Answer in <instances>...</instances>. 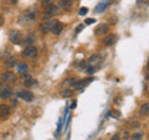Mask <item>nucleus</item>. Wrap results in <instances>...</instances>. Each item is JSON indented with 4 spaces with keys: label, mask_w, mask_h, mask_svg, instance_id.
<instances>
[{
    "label": "nucleus",
    "mask_w": 149,
    "mask_h": 140,
    "mask_svg": "<svg viewBox=\"0 0 149 140\" xmlns=\"http://www.w3.org/2000/svg\"><path fill=\"white\" fill-rule=\"evenodd\" d=\"M9 39L14 44H19L22 40V32L19 30H11L9 32Z\"/></svg>",
    "instance_id": "1"
},
{
    "label": "nucleus",
    "mask_w": 149,
    "mask_h": 140,
    "mask_svg": "<svg viewBox=\"0 0 149 140\" xmlns=\"http://www.w3.org/2000/svg\"><path fill=\"white\" fill-rule=\"evenodd\" d=\"M24 57H29V58H35L37 56V49L35 47V46H27V47L22 51L21 53Z\"/></svg>",
    "instance_id": "2"
},
{
    "label": "nucleus",
    "mask_w": 149,
    "mask_h": 140,
    "mask_svg": "<svg viewBox=\"0 0 149 140\" xmlns=\"http://www.w3.org/2000/svg\"><path fill=\"white\" fill-rule=\"evenodd\" d=\"M93 81V78H87V79H81V81H76L72 85L73 89H83L86 86H88Z\"/></svg>",
    "instance_id": "3"
},
{
    "label": "nucleus",
    "mask_w": 149,
    "mask_h": 140,
    "mask_svg": "<svg viewBox=\"0 0 149 140\" xmlns=\"http://www.w3.org/2000/svg\"><path fill=\"white\" fill-rule=\"evenodd\" d=\"M56 12H57V6H56L55 4H50V5H47V8L45 9L44 19H50V17H52Z\"/></svg>",
    "instance_id": "4"
},
{
    "label": "nucleus",
    "mask_w": 149,
    "mask_h": 140,
    "mask_svg": "<svg viewBox=\"0 0 149 140\" xmlns=\"http://www.w3.org/2000/svg\"><path fill=\"white\" fill-rule=\"evenodd\" d=\"M16 97L21 98V99H24L25 102H31L32 99H34V94L30 92V91H20L16 93Z\"/></svg>",
    "instance_id": "5"
},
{
    "label": "nucleus",
    "mask_w": 149,
    "mask_h": 140,
    "mask_svg": "<svg viewBox=\"0 0 149 140\" xmlns=\"http://www.w3.org/2000/svg\"><path fill=\"white\" fill-rule=\"evenodd\" d=\"M108 31H109V27L108 25H106V24H101L96 27V30H95V34L97 36H103L106 34H108Z\"/></svg>",
    "instance_id": "6"
},
{
    "label": "nucleus",
    "mask_w": 149,
    "mask_h": 140,
    "mask_svg": "<svg viewBox=\"0 0 149 140\" xmlns=\"http://www.w3.org/2000/svg\"><path fill=\"white\" fill-rule=\"evenodd\" d=\"M55 22H56L55 20H46V21H44L42 24L40 25L41 32H49V31H51V27L54 26Z\"/></svg>",
    "instance_id": "7"
},
{
    "label": "nucleus",
    "mask_w": 149,
    "mask_h": 140,
    "mask_svg": "<svg viewBox=\"0 0 149 140\" xmlns=\"http://www.w3.org/2000/svg\"><path fill=\"white\" fill-rule=\"evenodd\" d=\"M117 41V35H114V34H109V35H107L104 37V40H103V45L107 46V47H109V46L112 45H114V42Z\"/></svg>",
    "instance_id": "8"
},
{
    "label": "nucleus",
    "mask_w": 149,
    "mask_h": 140,
    "mask_svg": "<svg viewBox=\"0 0 149 140\" xmlns=\"http://www.w3.org/2000/svg\"><path fill=\"white\" fill-rule=\"evenodd\" d=\"M0 78H1L3 82H15L16 81V77L13 72H4V73H1Z\"/></svg>",
    "instance_id": "9"
},
{
    "label": "nucleus",
    "mask_w": 149,
    "mask_h": 140,
    "mask_svg": "<svg viewBox=\"0 0 149 140\" xmlns=\"http://www.w3.org/2000/svg\"><path fill=\"white\" fill-rule=\"evenodd\" d=\"M10 107L6 105V104H0V118L5 119L10 115Z\"/></svg>",
    "instance_id": "10"
},
{
    "label": "nucleus",
    "mask_w": 149,
    "mask_h": 140,
    "mask_svg": "<svg viewBox=\"0 0 149 140\" xmlns=\"http://www.w3.org/2000/svg\"><path fill=\"white\" fill-rule=\"evenodd\" d=\"M58 6L63 10H71L73 6V0H60Z\"/></svg>",
    "instance_id": "11"
},
{
    "label": "nucleus",
    "mask_w": 149,
    "mask_h": 140,
    "mask_svg": "<svg viewBox=\"0 0 149 140\" xmlns=\"http://www.w3.org/2000/svg\"><path fill=\"white\" fill-rule=\"evenodd\" d=\"M62 30H63V24L62 22H58V21H56L54 26L51 27V32H52L54 35H60L62 32Z\"/></svg>",
    "instance_id": "12"
},
{
    "label": "nucleus",
    "mask_w": 149,
    "mask_h": 140,
    "mask_svg": "<svg viewBox=\"0 0 149 140\" xmlns=\"http://www.w3.org/2000/svg\"><path fill=\"white\" fill-rule=\"evenodd\" d=\"M109 5V0H102L100 4H97L96 8H95V11L96 12H102L103 10H106Z\"/></svg>",
    "instance_id": "13"
},
{
    "label": "nucleus",
    "mask_w": 149,
    "mask_h": 140,
    "mask_svg": "<svg viewBox=\"0 0 149 140\" xmlns=\"http://www.w3.org/2000/svg\"><path fill=\"white\" fill-rule=\"evenodd\" d=\"M11 96H13V91L10 89V88L4 87V89L0 92V98H1V99H9Z\"/></svg>",
    "instance_id": "14"
},
{
    "label": "nucleus",
    "mask_w": 149,
    "mask_h": 140,
    "mask_svg": "<svg viewBox=\"0 0 149 140\" xmlns=\"http://www.w3.org/2000/svg\"><path fill=\"white\" fill-rule=\"evenodd\" d=\"M27 69H29V66H27L25 62H22V63H19V64H17V72H19V73L25 74V73L27 72Z\"/></svg>",
    "instance_id": "15"
},
{
    "label": "nucleus",
    "mask_w": 149,
    "mask_h": 140,
    "mask_svg": "<svg viewBox=\"0 0 149 140\" xmlns=\"http://www.w3.org/2000/svg\"><path fill=\"white\" fill-rule=\"evenodd\" d=\"M34 83H35V79L31 76H29V74H27V76H24V85L26 87H31Z\"/></svg>",
    "instance_id": "16"
},
{
    "label": "nucleus",
    "mask_w": 149,
    "mask_h": 140,
    "mask_svg": "<svg viewBox=\"0 0 149 140\" xmlns=\"http://www.w3.org/2000/svg\"><path fill=\"white\" fill-rule=\"evenodd\" d=\"M16 63V58L13 57V56H9V57L5 60V66L6 67H14Z\"/></svg>",
    "instance_id": "17"
},
{
    "label": "nucleus",
    "mask_w": 149,
    "mask_h": 140,
    "mask_svg": "<svg viewBox=\"0 0 149 140\" xmlns=\"http://www.w3.org/2000/svg\"><path fill=\"white\" fill-rule=\"evenodd\" d=\"M98 62H101V56L97 55V53L96 55H92L91 58H90V63L93 66V64H96V63H98Z\"/></svg>",
    "instance_id": "18"
},
{
    "label": "nucleus",
    "mask_w": 149,
    "mask_h": 140,
    "mask_svg": "<svg viewBox=\"0 0 149 140\" xmlns=\"http://www.w3.org/2000/svg\"><path fill=\"white\" fill-rule=\"evenodd\" d=\"M141 114L144 115V116L149 114V104H148V103H144V104L141 107Z\"/></svg>",
    "instance_id": "19"
},
{
    "label": "nucleus",
    "mask_w": 149,
    "mask_h": 140,
    "mask_svg": "<svg viewBox=\"0 0 149 140\" xmlns=\"http://www.w3.org/2000/svg\"><path fill=\"white\" fill-rule=\"evenodd\" d=\"M35 40H36V36H35L34 34H30L29 36H26V39H25V42H26L27 45L30 46V45H31L32 42H34Z\"/></svg>",
    "instance_id": "20"
},
{
    "label": "nucleus",
    "mask_w": 149,
    "mask_h": 140,
    "mask_svg": "<svg viewBox=\"0 0 149 140\" xmlns=\"http://www.w3.org/2000/svg\"><path fill=\"white\" fill-rule=\"evenodd\" d=\"M142 138H143L142 133H134L132 135V140H142Z\"/></svg>",
    "instance_id": "21"
},
{
    "label": "nucleus",
    "mask_w": 149,
    "mask_h": 140,
    "mask_svg": "<svg viewBox=\"0 0 149 140\" xmlns=\"http://www.w3.org/2000/svg\"><path fill=\"white\" fill-rule=\"evenodd\" d=\"M61 96H62V97H70V96H72V91L65 89V91L61 92Z\"/></svg>",
    "instance_id": "22"
},
{
    "label": "nucleus",
    "mask_w": 149,
    "mask_h": 140,
    "mask_svg": "<svg viewBox=\"0 0 149 140\" xmlns=\"http://www.w3.org/2000/svg\"><path fill=\"white\" fill-rule=\"evenodd\" d=\"M88 12V9L87 8H81L80 9V11H78V14H80L81 16H83V15H86V14Z\"/></svg>",
    "instance_id": "23"
},
{
    "label": "nucleus",
    "mask_w": 149,
    "mask_h": 140,
    "mask_svg": "<svg viewBox=\"0 0 149 140\" xmlns=\"http://www.w3.org/2000/svg\"><path fill=\"white\" fill-rule=\"evenodd\" d=\"M76 82V78H68L66 82H65V85L66 86H70V85H73V83Z\"/></svg>",
    "instance_id": "24"
},
{
    "label": "nucleus",
    "mask_w": 149,
    "mask_h": 140,
    "mask_svg": "<svg viewBox=\"0 0 149 140\" xmlns=\"http://www.w3.org/2000/svg\"><path fill=\"white\" fill-rule=\"evenodd\" d=\"M54 1H55V0H42V5L47 6V5H50V4H52Z\"/></svg>",
    "instance_id": "25"
},
{
    "label": "nucleus",
    "mask_w": 149,
    "mask_h": 140,
    "mask_svg": "<svg viewBox=\"0 0 149 140\" xmlns=\"http://www.w3.org/2000/svg\"><path fill=\"white\" fill-rule=\"evenodd\" d=\"M95 71H96V67H93V66H91V67H88V68H87V72L90 73V74L95 73Z\"/></svg>",
    "instance_id": "26"
},
{
    "label": "nucleus",
    "mask_w": 149,
    "mask_h": 140,
    "mask_svg": "<svg viewBox=\"0 0 149 140\" xmlns=\"http://www.w3.org/2000/svg\"><path fill=\"white\" fill-rule=\"evenodd\" d=\"M95 21H96L95 19H87V20L85 21V24H86V25H91V24H93Z\"/></svg>",
    "instance_id": "27"
},
{
    "label": "nucleus",
    "mask_w": 149,
    "mask_h": 140,
    "mask_svg": "<svg viewBox=\"0 0 149 140\" xmlns=\"http://www.w3.org/2000/svg\"><path fill=\"white\" fill-rule=\"evenodd\" d=\"M129 125H130V127H132V128H134V127L137 128V127H139V125H141V124H139V122H132V123H130Z\"/></svg>",
    "instance_id": "28"
},
{
    "label": "nucleus",
    "mask_w": 149,
    "mask_h": 140,
    "mask_svg": "<svg viewBox=\"0 0 149 140\" xmlns=\"http://www.w3.org/2000/svg\"><path fill=\"white\" fill-rule=\"evenodd\" d=\"M83 26H85V25H80V26L77 27V30H76V34H78V32H81V30L83 29Z\"/></svg>",
    "instance_id": "29"
},
{
    "label": "nucleus",
    "mask_w": 149,
    "mask_h": 140,
    "mask_svg": "<svg viewBox=\"0 0 149 140\" xmlns=\"http://www.w3.org/2000/svg\"><path fill=\"white\" fill-rule=\"evenodd\" d=\"M111 140H119V137H118V134H114L113 137H112Z\"/></svg>",
    "instance_id": "30"
},
{
    "label": "nucleus",
    "mask_w": 149,
    "mask_h": 140,
    "mask_svg": "<svg viewBox=\"0 0 149 140\" xmlns=\"http://www.w3.org/2000/svg\"><path fill=\"white\" fill-rule=\"evenodd\" d=\"M86 66H87V63H86L85 61H82V62H81V64H80V67H81V68H85Z\"/></svg>",
    "instance_id": "31"
},
{
    "label": "nucleus",
    "mask_w": 149,
    "mask_h": 140,
    "mask_svg": "<svg viewBox=\"0 0 149 140\" xmlns=\"http://www.w3.org/2000/svg\"><path fill=\"white\" fill-rule=\"evenodd\" d=\"M3 24H4V17H3V15H0V26Z\"/></svg>",
    "instance_id": "32"
},
{
    "label": "nucleus",
    "mask_w": 149,
    "mask_h": 140,
    "mask_svg": "<svg viewBox=\"0 0 149 140\" xmlns=\"http://www.w3.org/2000/svg\"><path fill=\"white\" fill-rule=\"evenodd\" d=\"M4 89V83L3 82H0V92H1Z\"/></svg>",
    "instance_id": "33"
},
{
    "label": "nucleus",
    "mask_w": 149,
    "mask_h": 140,
    "mask_svg": "<svg viewBox=\"0 0 149 140\" xmlns=\"http://www.w3.org/2000/svg\"><path fill=\"white\" fill-rule=\"evenodd\" d=\"M10 3H11V4H16L17 0H10Z\"/></svg>",
    "instance_id": "34"
},
{
    "label": "nucleus",
    "mask_w": 149,
    "mask_h": 140,
    "mask_svg": "<svg viewBox=\"0 0 149 140\" xmlns=\"http://www.w3.org/2000/svg\"><path fill=\"white\" fill-rule=\"evenodd\" d=\"M147 68H148V71H149V60H148V63H147Z\"/></svg>",
    "instance_id": "35"
}]
</instances>
